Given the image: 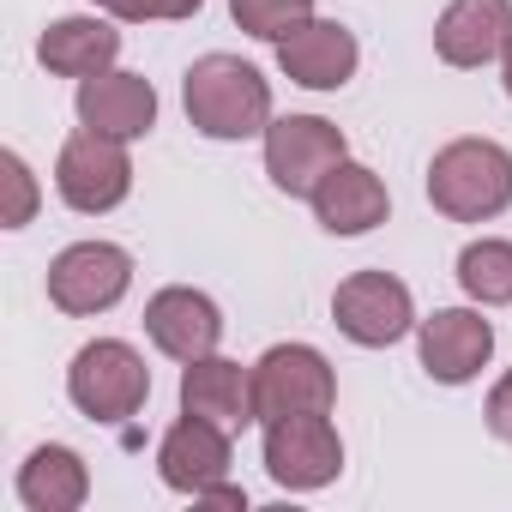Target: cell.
Instances as JSON below:
<instances>
[{
	"instance_id": "5",
	"label": "cell",
	"mask_w": 512,
	"mask_h": 512,
	"mask_svg": "<svg viewBox=\"0 0 512 512\" xmlns=\"http://www.w3.org/2000/svg\"><path fill=\"white\" fill-rule=\"evenodd\" d=\"M266 476L284 494H320V488H332L344 476V434H338L332 410L266 422Z\"/></svg>"
},
{
	"instance_id": "18",
	"label": "cell",
	"mask_w": 512,
	"mask_h": 512,
	"mask_svg": "<svg viewBox=\"0 0 512 512\" xmlns=\"http://www.w3.org/2000/svg\"><path fill=\"white\" fill-rule=\"evenodd\" d=\"M181 410L241 434L247 422H260V410H253V368H241L217 350L199 356V362H181Z\"/></svg>"
},
{
	"instance_id": "17",
	"label": "cell",
	"mask_w": 512,
	"mask_h": 512,
	"mask_svg": "<svg viewBox=\"0 0 512 512\" xmlns=\"http://www.w3.org/2000/svg\"><path fill=\"white\" fill-rule=\"evenodd\" d=\"M37 61L55 79H97L121 61V31L109 13H67L55 25H43L37 37Z\"/></svg>"
},
{
	"instance_id": "1",
	"label": "cell",
	"mask_w": 512,
	"mask_h": 512,
	"mask_svg": "<svg viewBox=\"0 0 512 512\" xmlns=\"http://www.w3.org/2000/svg\"><path fill=\"white\" fill-rule=\"evenodd\" d=\"M181 109L193 121V133L217 139V145H241V139H266L272 115V79L241 61V55H199L181 79Z\"/></svg>"
},
{
	"instance_id": "21",
	"label": "cell",
	"mask_w": 512,
	"mask_h": 512,
	"mask_svg": "<svg viewBox=\"0 0 512 512\" xmlns=\"http://www.w3.org/2000/svg\"><path fill=\"white\" fill-rule=\"evenodd\" d=\"M229 19H235V31H247L253 43H284L296 25H308L314 19V0H229Z\"/></svg>"
},
{
	"instance_id": "24",
	"label": "cell",
	"mask_w": 512,
	"mask_h": 512,
	"mask_svg": "<svg viewBox=\"0 0 512 512\" xmlns=\"http://www.w3.org/2000/svg\"><path fill=\"white\" fill-rule=\"evenodd\" d=\"M482 422H488V434L494 440H506L512 446V368L488 386V404H482Z\"/></svg>"
},
{
	"instance_id": "9",
	"label": "cell",
	"mask_w": 512,
	"mask_h": 512,
	"mask_svg": "<svg viewBox=\"0 0 512 512\" xmlns=\"http://www.w3.org/2000/svg\"><path fill=\"white\" fill-rule=\"evenodd\" d=\"M260 145H266V175H272V187L290 193V199H308V193L350 157L344 127L326 121V115H278Z\"/></svg>"
},
{
	"instance_id": "7",
	"label": "cell",
	"mask_w": 512,
	"mask_h": 512,
	"mask_svg": "<svg viewBox=\"0 0 512 512\" xmlns=\"http://www.w3.org/2000/svg\"><path fill=\"white\" fill-rule=\"evenodd\" d=\"M332 326L356 350H392L416 332V296L392 272H350L332 290Z\"/></svg>"
},
{
	"instance_id": "23",
	"label": "cell",
	"mask_w": 512,
	"mask_h": 512,
	"mask_svg": "<svg viewBox=\"0 0 512 512\" xmlns=\"http://www.w3.org/2000/svg\"><path fill=\"white\" fill-rule=\"evenodd\" d=\"M97 13H109L115 25H181L199 19L205 0H91Z\"/></svg>"
},
{
	"instance_id": "13",
	"label": "cell",
	"mask_w": 512,
	"mask_h": 512,
	"mask_svg": "<svg viewBox=\"0 0 512 512\" xmlns=\"http://www.w3.org/2000/svg\"><path fill=\"white\" fill-rule=\"evenodd\" d=\"M356 67H362L356 31L338 25V19H320V13L278 43V73L302 91H344L356 79Z\"/></svg>"
},
{
	"instance_id": "12",
	"label": "cell",
	"mask_w": 512,
	"mask_h": 512,
	"mask_svg": "<svg viewBox=\"0 0 512 512\" xmlns=\"http://www.w3.org/2000/svg\"><path fill=\"white\" fill-rule=\"evenodd\" d=\"M145 338L169 362H199L223 344V308L193 284H163L145 302Z\"/></svg>"
},
{
	"instance_id": "8",
	"label": "cell",
	"mask_w": 512,
	"mask_h": 512,
	"mask_svg": "<svg viewBox=\"0 0 512 512\" xmlns=\"http://www.w3.org/2000/svg\"><path fill=\"white\" fill-rule=\"evenodd\" d=\"M332 404H338V374H332L326 350L272 344L253 362V410H260V428L278 416H308V410H332Z\"/></svg>"
},
{
	"instance_id": "4",
	"label": "cell",
	"mask_w": 512,
	"mask_h": 512,
	"mask_svg": "<svg viewBox=\"0 0 512 512\" xmlns=\"http://www.w3.org/2000/svg\"><path fill=\"white\" fill-rule=\"evenodd\" d=\"M133 290V253L121 241H73L49 260V302L67 320H97Z\"/></svg>"
},
{
	"instance_id": "19",
	"label": "cell",
	"mask_w": 512,
	"mask_h": 512,
	"mask_svg": "<svg viewBox=\"0 0 512 512\" xmlns=\"http://www.w3.org/2000/svg\"><path fill=\"white\" fill-rule=\"evenodd\" d=\"M19 500H25V512H79L91 500V464L73 446L43 440L19 464Z\"/></svg>"
},
{
	"instance_id": "11",
	"label": "cell",
	"mask_w": 512,
	"mask_h": 512,
	"mask_svg": "<svg viewBox=\"0 0 512 512\" xmlns=\"http://www.w3.org/2000/svg\"><path fill=\"white\" fill-rule=\"evenodd\" d=\"M229 464H235L229 428L223 422H205L193 410H181L169 422V434L157 440V476H163V488H175L187 500H199L217 482H229Z\"/></svg>"
},
{
	"instance_id": "14",
	"label": "cell",
	"mask_w": 512,
	"mask_h": 512,
	"mask_svg": "<svg viewBox=\"0 0 512 512\" xmlns=\"http://www.w3.org/2000/svg\"><path fill=\"white\" fill-rule=\"evenodd\" d=\"M73 109H79V127L133 145V139H145V133L157 127V85H151L145 73L109 67V73H97V79H79Z\"/></svg>"
},
{
	"instance_id": "3",
	"label": "cell",
	"mask_w": 512,
	"mask_h": 512,
	"mask_svg": "<svg viewBox=\"0 0 512 512\" xmlns=\"http://www.w3.org/2000/svg\"><path fill=\"white\" fill-rule=\"evenodd\" d=\"M67 398L91 422H127L151 398V368L127 338H91L67 368Z\"/></svg>"
},
{
	"instance_id": "16",
	"label": "cell",
	"mask_w": 512,
	"mask_h": 512,
	"mask_svg": "<svg viewBox=\"0 0 512 512\" xmlns=\"http://www.w3.org/2000/svg\"><path fill=\"white\" fill-rule=\"evenodd\" d=\"M308 205H314V223H320L326 235H368V229H380V223L392 217L386 181H380L368 163H356V157H344V163L308 193Z\"/></svg>"
},
{
	"instance_id": "15",
	"label": "cell",
	"mask_w": 512,
	"mask_h": 512,
	"mask_svg": "<svg viewBox=\"0 0 512 512\" xmlns=\"http://www.w3.org/2000/svg\"><path fill=\"white\" fill-rule=\"evenodd\" d=\"M512 43V0H446L434 19V55L458 73L500 61Z\"/></svg>"
},
{
	"instance_id": "25",
	"label": "cell",
	"mask_w": 512,
	"mask_h": 512,
	"mask_svg": "<svg viewBox=\"0 0 512 512\" xmlns=\"http://www.w3.org/2000/svg\"><path fill=\"white\" fill-rule=\"evenodd\" d=\"M500 85H506V97H512V43L500 49Z\"/></svg>"
},
{
	"instance_id": "22",
	"label": "cell",
	"mask_w": 512,
	"mask_h": 512,
	"mask_svg": "<svg viewBox=\"0 0 512 512\" xmlns=\"http://www.w3.org/2000/svg\"><path fill=\"white\" fill-rule=\"evenodd\" d=\"M0 181H7V211H0V229H25L43 205V187L31 175V163L19 151H0Z\"/></svg>"
},
{
	"instance_id": "6",
	"label": "cell",
	"mask_w": 512,
	"mask_h": 512,
	"mask_svg": "<svg viewBox=\"0 0 512 512\" xmlns=\"http://www.w3.org/2000/svg\"><path fill=\"white\" fill-rule=\"evenodd\" d=\"M55 193L79 211V217H103L115 205H127L133 193V151L109 133H67L61 157H55Z\"/></svg>"
},
{
	"instance_id": "10",
	"label": "cell",
	"mask_w": 512,
	"mask_h": 512,
	"mask_svg": "<svg viewBox=\"0 0 512 512\" xmlns=\"http://www.w3.org/2000/svg\"><path fill=\"white\" fill-rule=\"evenodd\" d=\"M416 356L434 386H470L494 362V320L488 308H434L416 320Z\"/></svg>"
},
{
	"instance_id": "20",
	"label": "cell",
	"mask_w": 512,
	"mask_h": 512,
	"mask_svg": "<svg viewBox=\"0 0 512 512\" xmlns=\"http://www.w3.org/2000/svg\"><path fill=\"white\" fill-rule=\"evenodd\" d=\"M458 290L476 308H512V241L506 235H476L458 253Z\"/></svg>"
},
{
	"instance_id": "2",
	"label": "cell",
	"mask_w": 512,
	"mask_h": 512,
	"mask_svg": "<svg viewBox=\"0 0 512 512\" xmlns=\"http://www.w3.org/2000/svg\"><path fill=\"white\" fill-rule=\"evenodd\" d=\"M428 205L452 223H494L512 211V151L500 139H452L428 163Z\"/></svg>"
}]
</instances>
